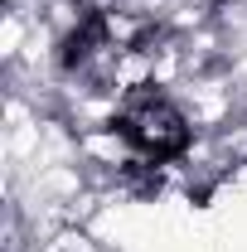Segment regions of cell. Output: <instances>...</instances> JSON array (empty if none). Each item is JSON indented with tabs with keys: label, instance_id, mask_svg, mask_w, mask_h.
Segmentation results:
<instances>
[{
	"label": "cell",
	"instance_id": "1",
	"mask_svg": "<svg viewBox=\"0 0 247 252\" xmlns=\"http://www.w3.org/2000/svg\"><path fill=\"white\" fill-rule=\"evenodd\" d=\"M122 131H126V141H131L141 156H151V160L175 156V151H185V141H189L185 117H180L165 97H136V102L126 107V117H122Z\"/></svg>",
	"mask_w": 247,
	"mask_h": 252
}]
</instances>
